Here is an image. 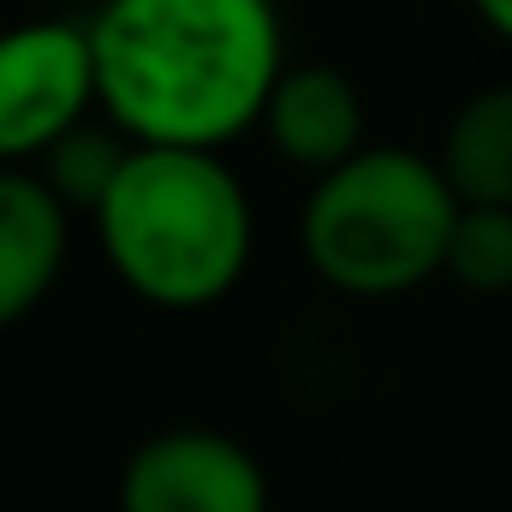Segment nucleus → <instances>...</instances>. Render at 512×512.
<instances>
[{
    "label": "nucleus",
    "mask_w": 512,
    "mask_h": 512,
    "mask_svg": "<svg viewBox=\"0 0 512 512\" xmlns=\"http://www.w3.org/2000/svg\"><path fill=\"white\" fill-rule=\"evenodd\" d=\"M84 30L96 102L131 143L227 149L286 72L274 0H102Z\"/></svg>",
    "instance_id": "obj_1"
},
{
    "label": "nucleus",
    "mask_w": 512,
    "mask_h": 512,
    "mask_svg": "<svg viewBox=\"0 0 512 512\" xmlns=\"http://www.w3.org/2000/svg\"><path fill=\"white\" fill-rule=\"evenodd\" d=\"M120 512H268V471L221 429H161L120 471Z\"/></svg>",
    "instance_id": "obj_5"
},
{
    "label": "nucleus",
    "mask_w": 512,
    "mask_h": 512,
    "mask_svg": "<svg viewBox=\"0 0 512 512\" xmlns=\"http://www.w3.org/2000/svg\"><path fill=\"white\" fill-rule=\"evenodd\" d=\"M435 161L459 203L512 209V84H489L459 102Z\"/></svg>",
    "instance_id": "obj_8"
},
{
    "label": "nucleus",
    "mask_w": 512,
    "mask_h": 512,
    "mask_svg": "<svg viewBox=\"0 0 512 512\" xmlns=\"http://www.w3.org/2000/svg\"><path fill=\"white\" fill-rule=\"evenodd\" d=\"M256 126L292 167L328 173L364 149V96L340 66H286Z\"/></svg>",
    "instance_id": "obj_6"
},
{
    "label": "nucleus",
    "mask_w": 512,
    "mask_h": 512,
    "mask_svg": "<svg viewBox=\"0 0 512 512\" xmlns=\"http://www.w3.org/2000/svg\"><path fill=\"white\" fill-rule=\"evenodd\" d=\"M66 203L36 167H0V328L24 322L66 268Z\"/></svg>",
    "instance_id": "obj_7"
},
{
    "label": "nucleus",
    "mask_w": 512,
    "mask_h": 512,
    "mask_svg": "<svg viewBox=\"0 0 512 512\" xmlns=\"http://www.w3.org/2000/svg\"><path fill=\"white\" fill-rule=\"evenodd\" d=\"M131 155V137L108 114H102V126H72L42 161H36V173H42V185L66 203V209H84V215H96V203L108 197V185L120 179V167H126Z\"/></svg>",
    "instance_id": "obj_9"
},
{
    "label": "nucleus",
    "mask_w": 512,
    "mask_h": 512,
    "mask_svg": "<svg viewBox=\"0 0 512 512\" xmlns=\"http://www.w3.org/2000/svg\"><path fill=\"white\" fill-rule=\"evenodd\" d=\"M441 274H453L465 292H512V209L459 203Z\"/></svg>",
    "instance_id": "obj_10"
},
{
    "label": "nucleus",
    "mask_w": 512,
    "mask_h": 512,
    "mask_svg": "<svg viewBox=\"0 0 512 512\" xmlns=\"http://www.w3.org/2000/svg\"><path fill=\"white\" fill-rule=\"evenodd\" d=\"M459 197L441 161L393 143H364L316 173L298 239L310 268L346 298H399L441 274Z\"/></svg>",
    "instance_id": "obj_3"
},
{
    "label": "nucleus",
    "mask_w": 512,
    "mask_h": 512,
    "mask_svg": "<svg viewBox=\"0 0 512 512\" xmlns=\"http://www.w3.org/2000/svg\"><path fill=\"white\" fill-rule=\"evenodd\" d=\"M96 108V54L84 24L36 18L0 30V167H36Z\"/></svg>",
    "instance_id": "obj_4"
},
{
    "label": "nucleus",
    "mask_w": 512,
    "mask_h": 512,
    "mask_svg": "<svg viewBox=\"0 0 512 512\" xmlns=\"http://www.w3.org/2000/svg\"><path fill=\"white\" fill-rule=\"evenodd\" d=\"M477 6V18L501 36V42H512V0H471Z\"/></svg>",
    "instance_id": "obj_11"
},
{
    "label": "nucleus",
    "mask_w": 512,
    "mask_h": 512,
    "mask_svg": "<svg viewBox=\"0 0 512 512\" xmlns=\"http://www.w3.org/2000/svg\"><path fill=\"white\" fill-rule=\"evenodd\" d=\"M108 268L155 310L221 304L256 251V215L221 149L131 143L120 179L96 203Z\"/></svg>",
    "instance_id": "obj_2"
}]
</instances>
